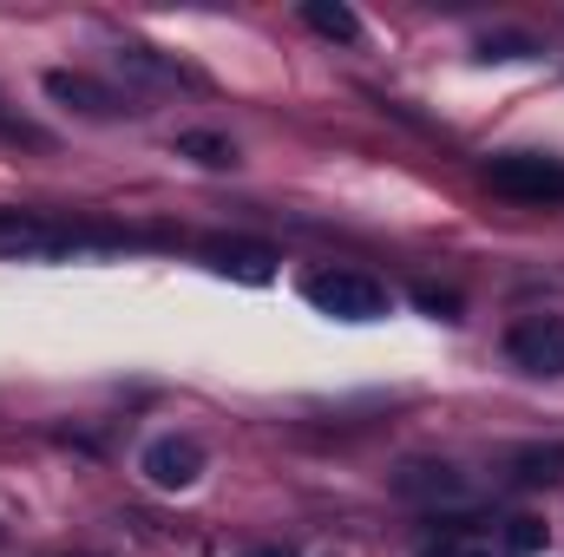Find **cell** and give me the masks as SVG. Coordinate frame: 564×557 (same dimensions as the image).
Listing matches in <instances>:
<instances>
[{"label":"cell","instance_id":"1","mask_svg":"<svg viewBox=\"0 0 564 557\" xmlns=\"http://www.w3.org/2000/svg\"><path fill=\"white\" fill-rule=\"evenodd\" d=\"M302 295L315 315H335V321H381L388 315V288L361 270H315L302 282Z\"/></svg>","mask_w":564,"mask_h":557},{"label":"cell","instance_id":"2","mask_svg":"<svg viewBox=\"0 0 564 557\" xmlns=\"http://www.w3.org/2000/svg\"><path fill=\"white\" fill-rule=\"evenodd\" d=\"M486 184L499 197H512V204H564V164L558 157H525V151L492 157L486 164Z\"/></svg>","mask_w":564,"mask_h":557},{"label":"cell","instance_id":"3","mask_svg":"<svg viewBox=\"0 0 564 557\" xmlns=\"http://www.w3.org/2000/svg\"><path fill=\"white\" fill-rule=\"evenodd\" d=\"M506 354H512V368L558 381L564 374V315H525V321L506 335Z\"/></svg>","mask_w":564,"mask_h":557},{"label":"cell","instance_id":"4","mask_svg":"<svg viewBox=\"0 0 564 557\" xmlns=\"http://www.w3.org/2000/svg\"><path fill=\"white\" fill-rule=\"evenodd\" d=\"M144 479H151L158 492H191V485L204 479V446L184 439V433H158V439L144 446Z\"/></svg>","mask_w":564,"mask_h":557},{"label":"cell","instance_id":"5","mask_svg":"<svg viewBox=\"0 0 564 557\" xmlns=\"http://www.w3.org/2000/svg\"><path fill=\"white\" fill-rule=\"evenodd\" d=\"M204 256H210L217 276H237V282H250V288H263V282L276 276V256L263 243H210Z\"/></svg>","mask_w":564,"mask_h":557},{"label":"cell","instance_id":"6","mask_svg":"<svg viewBox=\"0 0 564 557\" xmlns=\"http://www.w3.org/2000/svg\"><path fill=\"white\" fill-rule=\"evenodd\" d=\"M46 92H53L66 112H93V119H112V112H119V99H112L106 86L79 79V73H46Z\"/></svg>","mask_w":564,"mask_h":557},{"label":"cell","instance_id":"7","mask_svg":"<svg viewBox=\"0 0 564 557\" xmlns=\"http://www.w3.org/2000/svg\"><path fill=\"white\" fill-rule=\"evenodd\" d=\"M394 485H401L408 499H459V492H466L453 466H408V472H401Z\"/></svg>","mask_w":564,"mask_h":557},{"label":"cell","instance_id":"8","mask_svg":"<svg viewBox=\"0 0 564 557\" xmlns=\"http://www.w3.org/2000/svg\"><path fill=\"white\" fill-rule=\"evenodd\" d=\"M302 20H308L315 33H328V40H361V20H355L348 7H328V0H308V7H302Z\"/></svg>","mask_w":564,"mask_h":557},{"label":"cell","instance_id":"9","mask_svg":"<svg viewBox=\"0 0 564 557\" xmlns=\"http://www.w3.org/2000/svg\"><path fill=\"white\" fill-rule=\"evenodd\" d=\"M519 479H525V485L564 479V446H532V452H519Z\"/></svg>","mask_w":564,"mask_h":557},{"label":"cell","instance_id":"10","mask_svg":"<svg viewBox=\"0 0 564 557\" xmlns=\"http://www.w3.org/2000/svg\"><path fill=\"white\" fill-rule=\"evenodd\" d=\"M177 151H184V157H197V164H210V171L237 164V151H230V139H210V132H184V139H177Z\"/></svg>","mask_w":564,"mask_h":557},{"label":"cell","instance_id":"11","mask_svg":"<svg viewBox=\"0 0 564 557\" xmlns=\"http://www.w3.org/2000/svg\"><path fill=\"white\" fill-rule=\"evenodd\" d=\"M506 538H512V551H539V545H545V525H539V518H512Z\"/></svg>","mask_w":564,"mask_h":557},{"label":"cell","instance_id":"12","mask_svg":"<svg viewBox=\"0 0 564 557\" xmlns=\"http://www.w3.org/2000/svg\"><path fill=\"white\" fill-rule=\"evenodd\" d=\"M414 302H421L426 315H453V295H440V288H414Z\"/></svg>","mask_w":564,"mask_h":557},{"label":"cell","instance_id":"13","mask_svg":"<svg viewBox=\"0 0 564 557\" xmlns=\"http://www.w3.org/2000/svg\"><path fill=\"white\" fill-rule=\"evenodd\" d=\"M250 557H289V551H282V545H263V551H250Z\"/></svg>","mask_w":564,"mask_h":557}]
</instances>
